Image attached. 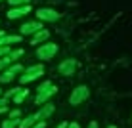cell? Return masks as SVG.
<instances>
[{"instance_id": "cell-5", "label": "cell", "mask_w": 132, "mask_h": 128, "mask_svg": "<svg viewBox=\"0 0 132 128\" xmlns=\"http://www.w3.org/2000/svg\"><path fill=\"white\" fill-rule=\"evenodd\" d=\"M75 69H77V61L75 59H65V61H61L60 67H57L60 75H63V76H71L73 73H75Z\"/></svg>"}, {"instance_id": "cell-21", "label": "cell", "mask_w": 132, "mask_h": 128, "mask_svg": "<svg viewBox=\"0 0 132 128\" xmlns=\"http://www.w3.org/2000/svg\"><path fill=\"white\" fill-rule=\"evenodd\" d=\"M19 115H21V111H19V109H13V111L10 113V118H19Z\"/></svg>"}, {"instance_id": "cell-9", "label": "cell", "mask_w": 132, "mask_h": 128, "mask_svg": "<svg viewBox=\"0 0 132 128\" xmlns=\"http://www.w3.org/2000/svg\"><path fill=\"white\" fill-rule=\"evenodd\" d=\"M56 92H57V88H56V86H52V88L46 90V92H38V94H36V98H35V103H36V105H40V103L48 101V99L52 98V96L56 94Z\"/></svg>"}, {"instance_id": "cell-19", "label": "cell", "mask_w": 132, "mask_h": 128, "mask_svg": "<svg viewBox=\"0 0 132 128\" xmlns=\"http://www.w3.org/2000/svg\"><path fill=\"white\" fill-rule=\"evenodd\" d=\"M8 54H10V46H0V57L8 56Z\"/></svg>"}, {"instance_id": "cell-27", "label": "cell", "mask_w": 132, "mask_h": 128, "mask_svg": "<svg viewBox=\"0 0 132 128\" xmlns=\"http://www.w3.org/2000/svg\"><path fill=\"white\" fill-rule=\"evenodd\" d=\"M107 128H117V126H113V124H111V126H107Z\"/></svg>"}, {"instance_id": "cell-1", "label": "cell", "mask_w": 132, "mask_h": 128, "mask_svg": "<svg viewBox=\"0 0 132 128\" xmlns=\"http://www.w3.org/2000/svg\"><path fill=\"white\" fill-rule=\"evenodd\" d=\"M90 96V90L88 86H77L75 90H73V94L69 96V103L71 105H80L82 101H86Z\"/></svg>"}, {"instance_id": "cell-17", "label": "cell", "mask_w": 132, "mask_h": 128, "mask_svg": "<svg viewBox=\"0 0 132 128\" xmlns=\"http://www.w3.org/2000/svg\"><path fill=\"white\" fill-rule=\"evenodd\" d=\"M23 56V50H13V52H10V59L13 61V59H17V57H21Z\"/></svg>"}, {"instance_id": "cell-20", "label": "cell", "mask_w": 132, "mask_h": 128, "mask_svg": "<svg viewBox=\"0 0 132 128\" xmlns=\"http://www.w3.org/2000/svg\"><path fill=\"white\" fill-rule=\"evenodd\" d=\"M19 90H21V88H12V90H8V92H6V98H13Z\"/></svg>"}, {"instance_id": "cell-13", "label": "cell", "mask_w": 132, "mask_h": 128, "mask_svg": "<svg viewBox=\"0 0 132 128\" xmlns=\"http://www.w3.org/2000/svg\"><path fill=\"white\" fill-rule=\"evenodd\" d=\"M27 96H29V90H19V92L13 96V103H21V101L27 98Z\"/></svg>"}, {"instance_id": "cell-26", "label": "cell", "mask_w": 132, "mask_h": 128, "mask_svg": "<svg viewBox=\"0 0 132 128\" xmlns=\"http://www.w3.org/2000/svg\"><path fill=\"white\" fill-rule=\"evenodd\" d=\"M67 126H69V124H67V122H61V124L57 126V128H67Z\"/></svg>"}, {"instance_id": "cell-22", "label": "cell", "mask_w": 132, "mask_h": 128, "mask_svg": "<svg viewBox=\"0 0 132 128\" xmlns=\"http://www.w3.org/2000/svg\"><path fill=\"white\" fill-rule=\"evenodd\" d=\"M33 128H46V122H44V121H38V122H35V124H33Z\"/></svg>"}, {"instance_id": "cell-25", "label": "cell", "mask_w": 132, "mask_h": 128, "mask_svg": "<svg viewBox=\"0 0 132 128\" xmlns=\"http://www.w3.org/2000/svg\"><path fill=\"white\" fill-rule=\"evenodd\" d=\"M88 128H98V122H96V121H92V122L88 124Z\"/></svg>"}, {"instance_id": "cell-6", "label": "cell", "mask_w": 132, "mask_h": 128, "mask_svg": "<svg viewBox=\"0 0 132 128\" xmlns=\"http://www.w3.org/2000/svg\"><path fill=\"white\" fill-rule=\"evenodd\" d=\"M40 29H44L40 21H27V23L21 25V35H35Z\"/></svg>"}, {"instance_id": "cell-18", "label": "cell", "mask_w": 132, "mask_h": 128, "mask_svg": "<svg viewBox=\"0 0 132 128\" xmlns=\"http://www.w3.org/2000/svg\"><path fill=\"white\" fill-rule=\"evenodd\" d=\"M8 63H12V59H10V54H8V56H4L2 59H0V69H4V67L8 65Z\"/></svg>"}, {"instance_id": "cell-2", "label": "cell", "mask_w": 132, "mask_h": 128, "mask_svg": "<svg viewBox=\"0 0 132 128\" xmlns=\"http://www.w3.org/2000/svg\"><path fill=\"white\" fill-rule=\"evenodd\" d=\"M56 54H57V44H54V42L42 44V46L36 48V57H38V59H44V61L52 59Z\"/></svg>"}, {"instance_id": "cell-16", "label": "cell", "mask_w": 132, "mask_h": 128, "mask_svg": "<svg viewBox=\"0 0 132 128\" xmlns=\"http://www.w3.org/2000/svg\"><path fill=\"white\" fill-rule=\"evenodd\" d=\"M8 2H10V6H25L31 0H8Z\"/></svg>"}, {"instance_id": "cell-28", "label": "cell", "mask_w": 132, "mask_h": 128, "mask_svg": "<svg viewBox=\"0 0 132 128\" xmlns=\"http://www.w3.org/2000/svg\"><path fill=\"white\" fill-rule=\"evenodd\" d=\"M0 96H2V90H0Z\"/></svg>"}, {"instance_id": "cell-8", "label": "cell", "mask_w": 132, "mask_h": 128, "mask_svg": "<svg viewBox=\"0 0 132 128\" xmlns=\"http://www.w3.org/2000/svg\"><path fill=\"white\" fill-rule=\"evenodd\" d=\"M54 111H56V107H54L52 103H46L42 109H40V111H36V113H35V118H36V121H44V118H48Z\"/></svg>"}, {"instance_id": "cell-12", "label": "cell", "mask_w": 132, "mask_h": 128, "mask_svg": "<svg viewBox=\"0 0 132 128\" xmlns=\"http://www.w3.org/2000/svg\"><path fill=\"white\" fill-rule=\"evenodd\" d=\"M19 118H8L2 122V128H19Z\"/></svg>"}, {"instance_id": "cell-3", "label": "cell", "mask_w": 132, "mask_h": 128, "mask_svg": "<svg viewBox=\"0 0 132 128\" xmlns=\"http://www.w3.org/2000/svg\"><path fill=\"white\" fill-rule=\"evenodd\" d=\"M42 75H44V67L42 65H33V67H29V69L25 71V75H21L19 82H21V84H29V82L36 80L38 76H42Z\"/></svg>"}, {"instance_id": "cell-7", "label": "cell", "mask_w": 132, "mask_h": 128, "mask_svg": "<svg viewBox=\"0 0 132 128\" xmlns=\"http://www.w3.org/2000/svg\"><path fill=\"white\" fill-rule=\"evenodd\" d=\"M29 12H31L29 4H25V6H13L12 10L8 12V17H10V19H17V17L25 15V13H29Z\"/></svg>"}, {"instance_id": "cell-10", "label": "cell", "mask_w": 132, "mask_h": 128, "mask_svg": "<svg viewBox=\"0 0 132 128\" xmlns=\"http://www.w3.org/2000/svg\"><path fill=\"white\" fill-rule=\"evenodd\" d=\"M48 36H50V31H48V29H40L38 33H35L33 40H31V44H33V46H36V44H40L42 40H46Z\"/></svg>"}, {"instance_id": "cell-4", "label": "cell", "mask_w": 132, "mask_h": 128, "mask_svg": "<svg viewBox=\"0 0 132 128\" xmlns=\"http://www.w3.org/2000/svg\"><path fill=\"white\" fill-rule=\"evenodd\" d=\"M36 17H38L40 21H57L60 19V13L56 10H52V8H40V10H36Z\"/></svg>"}, {"instance_id": "cell-14", "label": "cell", "mask_w": 132, "mask_h": 128, "mask_svg": "<svg viewBox=\"0 0 132 128\" xmlns=\"http://www.w3.org/2000/svg\"><path fill=\"white\" fill-rule=\"evenodd\" d=\"M13 76H15V75H12L10 71H6L4 75H0V82H4V84H6V82H12Z\"/></svg>"}, {"instance_id": "cell-15", "label": "cell", "mask_w": 132, "mask_h": 128, "mask_svg": "<svg viewBox=\"0 0 132 128\" xmlns=\"http://www.w3.org/2000/svg\"><path fill=\"white\" fill-rule=\"evenodd\" d=\"M52 86H54L52 82H50V80H46V82H42V84H40V86H38L36 90H38V92H46V90H50Z\"/></svg>"}, {"instance_id": "cell-11", "label": "cell", "mask_w": 132, "mask_h": 128, "mask_svg": "<svg viewBox=\"0 0 132 128\" xmlns=\"http://www.w3.org/2000/svg\"><path fill=\"white\" fill-rule=\"evenodd\" d=\"M35 122H36L35 115H31V117H27V118H23V121L19 122V128H33Z\"/></svg>"}, {"instance_id": "cell-24", "label": "cell", "mask_w": 132, "mask_h": 128, "mask_svg": "<svg viewBox=\"0 0 132 128\" xmlns=\"http://www.w3.org/2000/svg\"><path fill=\"white\" fill-rule=\"evenodd\" d=\"M67 128H80V126H79V122H71V124L67 126Z\"/></svg>"}, {"instance_id": "cell-23", "label": "cell", "mask_w": 132, "mask_h": 128, "mask_svg": "<svg viewBox=\"0 0 132 128\" xmlns=\"http://www.w3.org/2000/svg\"><path fill=\"white\" fill-rule=\"evenodd\" d=\"M6 103H8V98H6V96H4V98H0V107H4Z\"/></svg>"}]
</instances>
